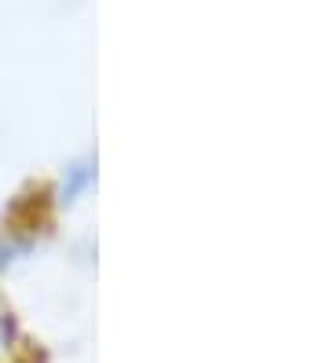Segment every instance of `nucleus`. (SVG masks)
<instances>
[{"instance_id": "nucleus-1", "label": "nucleus", "mask_w": 330, "mask_h": 363, "mask_svg": "<svg viewBox=\"0 0 330 363\" xmlns=\"http://www.w3.org/2000/svg\"><path fill=\"white\" fill-rule=\"evenodd\" d=\"M92 180H96L92 165H70L66 169V180H62V202H77L92 187Z\"/></svg>"}, {"instance_id": "nucleus-2", "label": "nucleus", "mask_w": 330, "mask_h": 363, "mask_svg": "<svg viewBox=\"0 0 330 363\" xmlns=\"http://www.w3.org/2000/svg\"><path fill=\"white\" fill-rule=\"evenodd\" d=\"M11 349H15V319L4 305H0V363H8Z\"/></svg>"}]
</instances>
